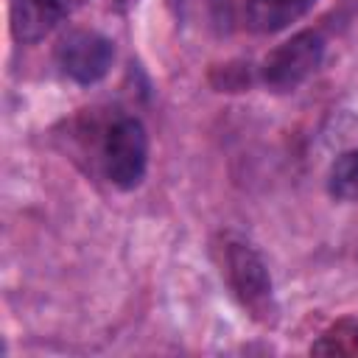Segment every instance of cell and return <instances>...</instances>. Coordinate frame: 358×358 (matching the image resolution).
Returning <instances> with one entry per match:
<instances>
[{
	"mask_svg": "<svg viewBox=\"0 0 358 358\" xmlns=\"http://www.w3.org/2000/svg\"><path fill=\"white\" fill-rule=\"evenodd\" d=\"M67 14L64 0H8L11 34L22 45L45 39Z\"/></svg>",
	"mask_w": 358,
	"mask_h": 358,
	"instance_id": "obj_5",
	"label": "cell"
},
{
	"mask_svg": "<svg viewBox=\"0 0 358 358\" xmlns=\"http://www.w3.org/2000/svg\"><path fill=\"white\" fill-rule=\"evenodd\" d=\"M316 0H246V20L255 31L271 34L296 22Z\"/></svg>",
	"mask_w": 358,
	"mask_h": 358,
	"instance_id": "obj_6",
	"label": "cell"
},
{
	"mask_svg": "<svg viewBox=\"0 0 358 358\" xmlns=\"http://www.w3.org/2000/svg\"><path fill=\"white\" fill-rule=\"evenodd\" d=\"M224 73H227V76H232V64H227V67H224ZM229 84H232V78H224L218 87H221V90H229Z\"/></svg>",
	"mask_w": 358,
	"mask_h": 358,
	"instance_id": "obj_9",
	"label": "cell"
},
{
	"mask_svg": "<svg viewBox=\"0 0 358 358\" xmlns=\"http://www.w3.org/2000/svg\"><path fill=\"white\" fill-rule=\"evenodd\" d=\"M327 190L344 204H358V148L338 154L327 173Z\"/></svg>",
	"mask_w": 358,
	"mask_h": 358,
	"instance_id": "obj_8",
	"label": "cell"
},
{
	"mask_svg": "<svg viewBox=\"0 0 358 358\" xmlns=\"http://www.w3.org/2000/svg\"><path fill=\"white\" fill-rule=\"evenodd\" d=\"M310 355H336V358H358V316H344L333 322L313 344Z\"/></svg>",
	"mask_w": 358,
	"mask_h": 358,
	"instance_id": "obj_7",
	"label": "cell"
},
{
	"mask_svg": "<svg viewBox=\"0 0 358 358\" xmlns=\"http://www.w3.org/2000/svg\"><path fill=\"white\" fill-rule=\"evenodd\" d=\"M324 59V36L313 28L291 34L285 42H280L260 64V81L266 90L285 95L299 90Z\"/></svg>",
	"mask_w": 358,
	"mask_h": 358,
	"instance_id": "obj_3",
	"label": "cell"
},
{
	"mask_svg": "<svg viewBox=\"0 0 358 358\" xmlns=\"http://www.w3.org/2000/svg\"><path fill=\"white\" fill-rule=\"evenodd\" d=\"M112 62H115V45L109 36L98 31H70L56 48L59 70L81 87L98 84L109 73Z\"/></svg>",
	"mask_w": 358,
	"mask_h": 358,
	"instance_id": "obj_4",
	"label": "cell"
},
{
	"mask_svg": "<svg viewBox=\"0 0 358 358\" xmlns=\"http://www.w3.org/2000/svg\"><path fill=\"white\" fill-rule=\"evenodd\" d=\"M101 165L117 190H134L148 171V131L131 115L115 117L101 140Z\"/></svg>",
	"mask_w": 358,
	"mask_h": 358,
	"instance_id": "obj_2",
	"label": "cell"
},
{
	"mask_svg": "<svg viewBox=\"0 0 358 358\" xmlns=\"http://www.w3.org/2000/svg\"><path fill=\"white\" fill-rule=\"evenodd\" d=\"M221 268L241 308L255 322L274 324L277 296H274V282L263 255L249 241L229 235L224 238V246H221Z\"/></svg>",
	"mask_w": 358,
	"mask_h": 358,
	"instance_id": "obj_1",
	"label": "cell"
}]
</instances>
